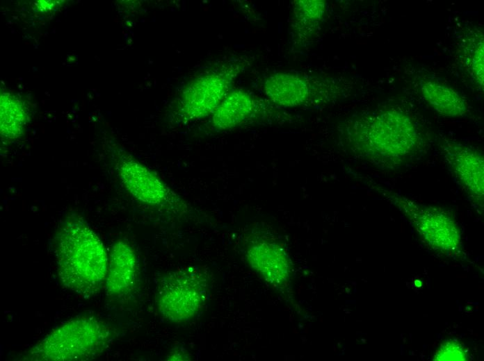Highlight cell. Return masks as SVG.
Masks as SVG:
<instances>
[{"mask_svg":"<svg viewBox=\"0 0 484 361\" xmlns=\"http://www.w3.org/2000/svg\"><path fill=\"white\" fill-rule=\"evenodd\" d=\"M136 271L133 248L124 241L116 242L111 248L105 280L108 295L120 297L129 293L135 285Z\"/></svg>","mask_w":484,"mask_h":361,"instance_id":"30bf717a","label":"cell"},{"mask_svg":"<svg viewBox=\"0 0 484 361\" xmlns=\"http://www.w3.org/2000/svg\"><path fill=\"white\" fill-rule=\"evenodd\" d=\"M265 92L275 103L294 106L303 103L309 94L307 83L301 78L285 73H279L267 78Z\"/></svg>","mask_w":484,"mask_h":361,"instance_id":"4fadbf2b","label":"cell"},{"mask_svg":"<svg viewBox=\"0 0 484 361\" xmlns=\"http://www.w3.org/2000/svg\"><path fill=\"white\" fill-rule=\"evenodd\" d=\"M56 269L61 284L88 299L105 285L108 258L101 240L77 214L67 216L54 240Z\"/></svg>","mask_w":484,"mask_h":361,"instance_id":"7a4b0ae2","label":"cell"},{"mask_svg":"<svg viewBox=\"0 0 484 361\" xmlns=\"http://www.w3.org/2000/svg\"><path fill=\"white\" fill-rule=\"evenodd\" d=\"M442 155L455 180L476 205L483 208L484 157L477 149L462 144L445 142Z\"/></svg>","mask_w":484,"mask_h":361,"instance_id":"8992f818","label":"cell"},{"mask_svg":"<svg viewBox=\"0 0 484 361\" xmlns=\"http://www.w3.org/2000/svg\"><path fill=\"white\" fill-rule=\"evenodd\" d=\"M1 135L6 140L20 137L28 121V113L19 98L10 92H3L0 98Z\"/></svg>","mask_w":484,"mask_h":361,"instance_id":"9a60e30c","label":"cell"},{"mask_svg":"<svg viewBox=\"0 0 484 361\" xmlns=\"http://www.w3.org/2000/svg\"><path fill=\"white\" fill-rule=\"evenodd\" d=\"M210 286L209 271L201 267H186L169 272L162 277L157 287V309L170 321H188L204 307Z\"/></svg>","mask_w":484,"mask_h":361,"instance_id":"277c9868","label":"cell"},{"mask_svg":"<svg viewBox=\"0 0 484 361\" xmlns=\"http://www.w3.org/2000/svg\"><path fill=\"white\" fill-rule=\"evenodd\" d=\"M57 1H38L34 3V8L37 11L42 12H47L56 8V6L60 3Z\"/></svg>","mask_w":484,"mask_h":361,"instance_id":"ac0fdd59","label":"cell"},{"mask_svg":"<svg viewBox=\"0 0 484 361\" xmlns=\"http://www.w3.org/2000/svg\"><path fill=\"white\" fill-rule=\"evenodd\" d=\"M110 326L93 317H80L54 328L19 360H89L99 357L113 339Z\"/></svg>","mask_w":484,"mask_h":361,"instance_id":"3957f363","label":"cell"},{"mask_svg":"<svg viewBox=\"0 0 484 361\" xmlns=\"http://www.w3.org/2000/svg\"><path fill=\"white\" fill-rule=\"evenodd\" d=\"M421 93L428 104L444 117L458 118L465 116L468 105L455 90L431 80H422Z\"/></svg>","mask_w":484,"mask_h":361,"instance_id":"8fae6325","label":"cell"},{"mask_svg":"<svg viewBox=\"0 0 484 361\" xmlns=\"http://www.w3.org/2000/svg\"><path fill=\"white\" fill-rule=\"evenodd\" d=\"M246 259L250 267L266 282L284 287L290 277V261L284 249L267 240L252 242L247 248Z\"/></svg>","mask_w":484,"mask_h":361,"instance_id":"9c48e42d","label":"cell"},{"mask_svg":"<svg viewBox=\"0 0 484 361\" xmlns=\"http://www.w3.org/2000/svg\"><path fill=\"white\" fill-rule=\"evenodd\" d=\"M484 40L481 30H471L465 37L460 50L462 65L470 81L478 87L484 85Z\"/></svg>","mask_w":484,"mask_h":361,"instance_id":"5bb4252c","label":"cell"},{"mask_svg":"<svg viewBox=\"0 0 484 361\" xmlns=\"http://www.w3.org/2000/svg\"><path fill=\"white\" fill-rule=\"evenodd\" d=\"M433 360L465 361L468 360V353L461 343L454 339H449L441 344L435 353Z\"/></svg>","mask_w":484,"mask_h":361,"instance_id":"2e32d148","label":"cell"},{"mask_svg":"<svg viewBox=\"0 0 484 361\" xmlns=\"http://www.w3.org/2000/svg\"><path fill=\"white\" fill-rule=\"evenodd\" d=\"M117 171L125 189L138 201L159 205L168 199L169 188L146 166L123 156L117 162Z\"/></svg>","mask_w":484,"mask_h":361,"instance_id":"52a82bcc","label":"cell"},{"mask_svg":"<svg viewBox=\"0 0 484 361\" xmlns=\"http://www.w3.org/2000/svg\"><path fill=\"white\" fill-rule=\"evenodd\" d=\"M354 147L375 166L394 170L416 158L424 146L422 131L401 108L385 107L356 121Z\"/></svg>","mask_w":484,"mask_h":361,"instance_id":"6da1fadb","label":"cell"},{"mask_svg":"<svg viewBox=\"0 0 484 361\" xmlns=\"http://www.w3.org/2000/svg\"><path fill=\"white\" fill-rule=\"evenodd\" d=\"M296 8L298 13L305 19L316 21L321 18L325 11V3L322 1H300Z\"/></svg>","mask_w":484,"mask_h":361,"instance_id":"e0dca14e","label":"cell"},{"mask_svg":"<svg viewBox=\"0 0 484 361\" xmlns=\"http://www.w3.org/2000/svg\"><path fill=\"white\" fill-rule=\"evenodd\" d=\"M227 79L209 74L195 80L184 92L182 110L188 119H200L213 114L226 96Z\"/></svg>","mask_w":484,"mask_h":361,"instance_id":"ba28073f","label":"cell"},{"mask_svg":"<svg viewBox=\"0 0 484 361\" xmlns=\"http://www.w3.org/2000/svg\"><path fill=\"white\" fill-rule=\"evenodd\" d=\"M255 109L251 96L241 90H235L224 97L212 115V124L218 129L234 127L247 119Z\"/></svg>","mask_w":484,"mask_h":361,"instance_id":"7c38bea8","label":"cell"},{"mask_svg":"<svg viewBox=\"0 0 484 361\" xmlns=\"http://www.w3.org/2000/svg\"><path fill=\"white\" fill-rule=\"evenodd\" d=\"M375 188L401 210L428 246L446 255L461 253L460 230L449 212L441 208L418 203L388 188L380 186Z\"/></svg>","mask_w":484,"mask_h":361,"instance_id":"5b68a950","label":"cell"}]
</instances>
